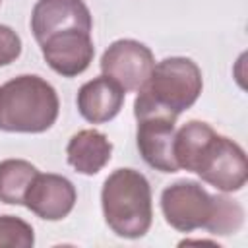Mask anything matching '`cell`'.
Segmentation results:
<instances>
[{
	"label": "cell",
	"mask_w": 248,
	"mask_h": 248,
	"mask_svg": "<svg viewBox=\"0 0 248 248\" xmlns=\"http://www.w3.org/2000/svg\"><path fill=\"white\" fill-rule=\"evenodd\" d=\"M174 159L178 169L196 172L221 192H236L248 178L244 149L200 120L184 124L174 134Z\"/></svg>",
	"instance_id": "6da1fadb"
},
{
	"label": "cell",
	"mask_w": 248,
	"mask_h": 248,
	"mask_svg": "<svg viewBox=\"0 0 248 248\" xmlns=\"http://www.w3.org/2000/svg\"><path fill=\"white\" fill-rule=\"evenodd\" d=\"M101 205L107 225L122 238H140L151 227V186L134 169H118L105 180Z\"/></svg>",
	"instance_id": "7a4b0ae2"
},
{
	"label": "cell",
	"mask_w": 248,
	"mask_h": 248,
	"mask_svg": "<svg viewBox=\"0 0 248 248\" xmlns=\"http://www.w3.org/2000/svg\"><path fill=\"white\" fill-rule=\"evenodd\" d=\"M58 110L54 87L39 76H17L0 87V130L39 134L56 122Z\"/></svg>",
	"instance_id": "3957f363"
},
{
	"label": "cell",
	"mask_w": 248,
	"mask_h": 248,
	"mask_svg": "<svg viewBox=\"0 0 248 248\" xmlns=\"http://www.w3.org/2000/svg\"><path fill=\"white\" fill-rule=\"evenodd\" d=\"M202 85V70L196 62L182 56L165 58L155 64L149 79L138 91L134 107L159 108L178 116L198 101Z\"/></svg>",
	"instance_id": "277c9868"
},
{
	"label": "cell",
	"mask_w": 248,
	"mask_h": 248,
	"mask_svg": "<svg viewBox=\"0 0 248 248\" xmlns=\"http://www.w3.org/2000/svg\"><path fill=\"white\" fill-rule=\"evenodd\" d=\"M138 118V149L143 161L161 172H176L174 159V122L176 116L159 108L134 107Z\"/></svg>",
	"instance_id": "5b68a950"
},
{
	"label": "cell",
	"mask_w": 248,
	"mask_h": 248,
	"mask_svg": "<svg viewBox=\"0 0 248 248\" xmlns=\"http://www.w3.org/2000/svg\"><path fill=\"white\" fill-rule=\"evenodd\" d=\"M161 209L165 221L172 229L180 232H192L196 229L207 227L215 209V196L207 194V190L198 182L178 180L163 190Z\"/></svg>",
	"instance_id": "8992f818"
},
{
	"label": "cell",
	"mask_w": 248,
	"mask_h": 248,
	"mask_svg": "<svg viewBox=\"0 0 248 248\" xmlns=\"http://www.w3.org/2000/svg\"><path fill=\"white\" fill-rule=\"evenodd\" d=\"M155 68L153 52L132 39L114 41L101 58L103 76L114 79L124 91H140Z\"/></svg>",
	"instance_id": "52a82bcc"
},
{
	"label": "cell",
	"mask_w": 248,
	"mask_h": 248,
	"mask_svg": "<svg viewBox=\"0 0 248 248\" xmlns=\"http://www.w3.org/2000/svg\"><path fill=\"white\" fill-rule=\"evenodd\" d=\"M39 46L46 64L64 78H74L85 72L95 54L91 31L81 29H70L50 35L41 41Z\"/></svg>",
	"instance_id": "ba28073f"
},
{
	"label": "cell",
	"mask_w": 248,
	"mask_h": 248,
	"mask_svg": "<svg viewBox=\"0 0 248 248\" xmlns=\"http://www.w3.org/2000/svg\"><path fill=\"white\" fill-rule=\"evenodd\" d=\"M91 12L83 0H39L31 14V31L37 43L62 31H91Z\"/></svg>",
	"instance_id": "9c48e42d"
},
{
	"label": "cell",
	"mask_w": 248,
	"mask_h": 248,
	"mask_svg": "<svg viewBox=\"0 0 248 248\" xmlns=\"http://www.w3.org/2000/svg\"><path fill=\"white\" fill-rule=\"evenodd\" d=\"M76 198V188L68 178L60 174L37 172L25 194L23 203L41 219L60 221L74 209Z\"/></svg>",
	"instance_id": "30bf717a"
},
{
	"label": "cell",
	"mask_w": 248,
	"mask_h": 248,
	"mask_svg": "<svg viewBox=\"0 0 248 248\" xmlns=\"http://www.w3.org/2000/svg\"><path fill=\"white\" fill-rule=\"evenodd\" d=\"M124 103V89L110 78L99 76L81 85L78 93L79 114L93 124L112 120Z\"/></svg>",
	"instance_id": "8fae6325"
},
{
	"label": "cell",
	"mask_w": 248,
	"mask_h": 248,
	"mask_svg": "<svg viewBox=\"0 0 248 248\" xmlns=\"http://www.w3.org/2000/svg\"><path fill=\"white\" fill-rule=\"evenodd\" d=\"M112 143L99 130H81L72 136L66 147L68 163L81 174H97L108 161Z\"/></svg>",
	"instance_id": "7c38bea8"
},
{
	"label": "cell",
	"mask_w": 248,
	"mask_h": 248,
	"mask_svg": "<svg viewBox=\"0 0 248 248\" xmlns=\"http://www.w3.org/2000/svg\"><path fill=\"white\" fill-rule=\"evenodd\" d=\"M37 169L23 159H6L0 163V202L19 205L37 176Z\"/></svg>",
	"instance_id": "4fadbf2b"
},
{
	"label": "cell",
	"mask_w": 248,
	"mask_h": 248,
	"mask_svg": "<svg viewBox=\"0 0 248 248\" xmlns=\"http://www.w3.org/2000/svg\"><path fill=\"white\" fill-rule=\"evenodd\" d=\"M242 221H244V211L234 200H229L225 196H215V209L205 229L211 234L227 236L236 232L242 227Z\"/></svg>",
	"instance_id": "5bb4252c"
},
{
	"label": "cell",
	"mask_w": 248,
	"mask_h": 248,
	"mask_svg": "<svg viewBox=\"0 0 248 248\" xmlns=\"http://www.w3.org/2000/svg\"><path fill=\"white\" fill-rule=\"evenodd\" d=\"M35 242V234L31 225L14 217V215H0V246H16V248H29Z\"/></svg>",
	"instance_id": "9a60e30c"
},
{
	"label": "cell",
	"mask_w": 248,
	"mask_h": 248,
	"mask_svg": "<svg viewBox=\"0 0 248 248\" xmlns=\"http://www.w3.org/2000/svg\"><path fill=\"white\" fill-rule=\"evenodd\" d=\"M19 52H21V41L17 33L8 25H0V66L14 62L19 56Z\"/></svg>",
	"instance_id": "2e32d148"
},
{
	"label": "cell",
	"mask_w": 248,
	"mask_h": 248,
	"mask_svg": "<svg viewBox=\"0 0 248 248\" xmlns=\"http://www.w3.org/2000/svg\"><path fill=\"white\" fill-rule=\"evenodd\" d=\"M0 2H2V0H0Z\"/></svg>",
	"instance_id": "e0dca14e"
}]
</instances>
